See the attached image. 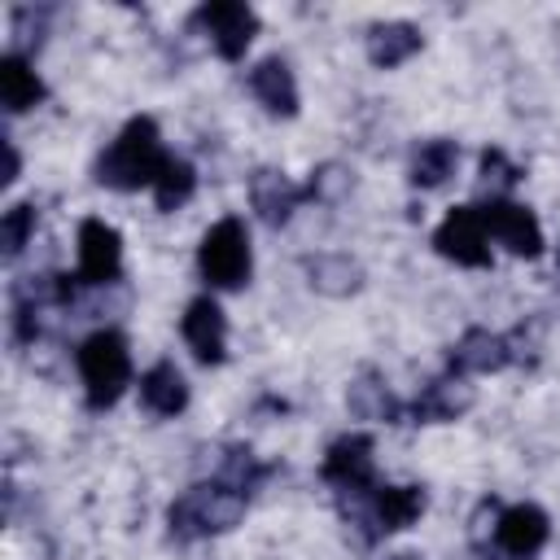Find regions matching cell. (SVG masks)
Returning <instances> with one entry per match:
<instances>
[{
  "mask_svg": "<svg viewBox=\"0 0 560 560\" xmlns=\"http://www.w3.org/2000/svg\"><path fill=\"white\" fill-rule=\"evenodd\" d=\"M319 477L328 486H337V494H350V499H363L372 494L381 481H376V442L368 433H341L328 451H324V464H319Z\"/></svg>",
  "mask_w": 560,
  "mask_h": 560,
  "instance_id": "cell-5",
  "label": "cell"
},
{
  "mask_svg": "<svg viewBox=\"0 0 560 560\" xmlns=\"http://www.w3.org/2000/svg\"><path fill=\"white\" fill-rule=\"evenodd\" d=\"M197 267L214 289H241L254 271V254H249V232L245 219L223 214L219 223H210V232L197 245Z\"/></svg>",
  "mask_w": 560,
  "mask_h": 560,
  "instance_id": "cell-4",
  "label": "cell"
},
{
  "mask_svg": "<svg viewBox=\"0 0 560 560\" xmlns=\"http://www.w3.org/2000/svg\"><path fill=\"white\" fill-rule=\"evenodd\" d=\"M179 332H184L188 350L197 354V363H223L228 359V319H223V306L214 298H192L184 306Z\"/></svg>",
  "mask_w": 560,
  "mask_h": 560,
  "instance_id": "cell-12",
  "label": "cell"
},
{
  "mask_svg": "<svg viewBox=\"0 0 560 560\" xmlns=\"http://www.w3.org/2000/svg\"><path fill=\"white\" fill-rule=\"evenodd\" d=\"M31 236H35V206H31V201L9 206V210L0 214V249H4V258H18Z\"/></svg>",
  "mask_w": 560,
  "mask_h": 560,
  "instance_id": "cell-25",
  "label": "cell"
},
{
  "mask_svg": "<svg viewBox=\"0 0 560 560\" xmlns=\"http://www.w3.org/2000/svg\"><path fill=\"white\" fill-rule=\"evenodd\" d=\"M420 52V26L411 22H376L368 26V61L376 70H394Z\"/></svg>",
  "mask_w": 560,
  "mask_h": 560,
  "instance_id": "cell-19",
  "label": "cell"
},
{
  "mask_svg": "<svg viewBox=\"0 0 560 560\" xmlns=\"http://www.w3.org/2000/svg\"><path fill=\"white\" fill-rule=\"evenodd\" d=\"M122 276V236L105 219L79 223V280L92 289H105Z\"/></svg>",
  "mask_w": 560,
  "mask_h": 560,
  "instance_id": "cell-10",
  "label": "cell"
},
{
  "mask_svg": "<svg viewBox=\"0 0 560 560\" xmlns=\"http://www.w3.org/2000/svg\"><path fill=\"white\" fill-rule=\"evenodd\" d=\"M459 166V144L438 136V140H424L416 153H411V166H407V179L416 188H442Z\"/></svg>",
  "mask_w": 560,
  "mask_h": 560,
  "instance_id": "cell-21",
  "label": "cell"
},
{
  "mask_svg": "<svg viewBox=\"0 0 560 560\" xmlns=\"http://www.w3.org/2000/svg\"><path fill=\"white\" fill-rule=\"evenodd\" d=\"M556 267H560V245H556Z\"/></svg>",
  "mask_w": 560,
  "mask_h": 560,
  "instance_id": "cell-29",
  "label": "cell"
},
{
  "mask_svg": "<svg viewBox=\"0 0 560 560\" xmlns=\"http://www.w3.org/2000/svg\"><path fill=\"white\" fill-rule=\"evenodd\" d=\"M512 359H516L512 337L490 332V328H468V332L451 346V372H459V376H486V372L508 368Z\"/></svg>",
  "mask_w": 560,
  "mask_h": 560,
  "instance_id": "cell-14",
  "label": "cell"
},
{
  "mask_svg": "<svg viewBox=\"0 0 560 560\" xmlns=\"http://www.w3.org/2000/svg\"><path fill=\"white\" fill-rule=\"evenodd\" d=\"M171 153L162 149V131L149 114H136L127 118V127L109 140V149L96 158V179L105 188H118V192H136V188H153L162 162Z\"/></svg>",
  "mask_w": 560,
  "mask_h": 560,
  "instance_id": "cell-1",
  "label": "cell"
},
{
  "mask_svg": "<svg viewBox=\"0 0 560 560\" xmlns=\"http://www.w3.org/2000/svg\"><path fill=\"white\" fill-rule=\"evenodd\" d=\"M18 171H22V158H18V149H13V140H4V175H0V184L9 188V184L18 179Z\"/></svg>",
  "mask_w": 560,
  "mask_h": 560,
  "instance_id": "cell-27",
  "label": "cell"
},
{
  "mask_svg": "<svg viewBox=\"0 0 560 560\" xmlns=\"http://www.w3.org/2000/svg\"><path fill=\"white\" fill-rule=\"evenodd\" d=\"M481 219H486V232L516 258H538L542 254V228L534 219V210H525L521 201L512 197H490L481 206Z\"/></svg>",
  "mask_w": 560,
  "mask_h": 560,
  "instance_id": "cell-9",
  "label": "cell"
},
{
  "mask_svg": "<svg viewBox=\"0 0 560 560\" xmlns=\"http://www.w3.org/2000/svg\"><path fill=\"white\" fill-rule=\"evenodd\" d=\"M350 188H354V175H350L341 162H324V166H315V171H311V179H306V201L337 206Z\"/></svg>",
  "mask_w": 560,
  "mask_h": 560,
  "instance_id": "cell-24",
  "label": "cell"
},
{
  "mask_svg": "<svg viewBox=\"0 0 560 560\" xmlns=\"http://www.w3.org/2000/svg\"><path fill=\"white\" fill-rule=\"evenodd\" d=\"M468 407H472V385H468V376L446 372V376L429 381V385L416 394V402H411L407 411H411L416 424H442V420H459Z\"/></svg>",
  "mask_w": 560,
  "mask_h": 560,
  "instance_id": "cell-15",
  "label": "cell"
},
{
  "mask_svg": "<svg viewBox=\"0 0 560 560\" xmlns=\"http://www.w3.org/2000/svg\"><path fill=\"white\" fill-rule=\"evenodd\" d=\"M302 271L311 280V289L328 293V298H350L363 284V267L350 254H311V258H302Z\"/></svg>",
  "mask_w": 560,
  "mask_h": 560,
  "instance_id": "cell-18",
  "label": "cell"
},
{
  "mask_svg": "<svg viewBox=\"0 0 560 560\" xmlns=\"http://www.w3.org/2000/svg\"><path fill=\"white\" fill-rule=\"evenodd\" d=\"M140 402H144L153 416H179V411L188 407V381H184V372H179L171 359L153 363V368L140 376Z\"/></svg>",
  "mask_w": 560,
  "mask_h": 560,
  "instance_id": "cell-20",
  "label": "cell"
},
{
  "mask_svg": "<svg viewBox=\"0 0 560 560\" xmlns=\"http://www.w3.org/2000/svg\"><path fill=\"white\" fill-rule=\"evenodd\" d=\"M354 521L363 525L368 521V538H381V534H398L407 525L420 521L424 512V490L420 486H376L372 494L354 499Z\"/></svg>",
  "mask_w": 560,
  "mask_h": 560,
  "instance_id": "cell-8",
  "label": "cell"
},
{
  "mask_svg": "<svg viewBox=\"0 0 560 560\" xmlns=\"http://www.w3.org/2000/svg\"><path fill=\"white\" fill-rule=\"evenodd\" d=\"M192 192H197V171H192V162L166 158L162 171H158V179H153V201H158V210L171 214V210H179Z\"/></svg>",
  "mask_w": 560,
  "mask_h": 560,
  "instance_id": "cell-22",
  "label": "cell"
},
{
  "mask_svg": "<svg viewBox=\"0 0 560 560\" xmlns=\"http://www.w3.org/2000/svg\"><path fill=\"white\" fill-rule=\"evenodd\" d=\"M192 22L210 35V44H214V52L223 61H241L245 48L258 35V13L249 4H241V0H210V4H201L192 13Z\"/></svg>",
  "mask_w": 560,
  "mask_h": 560,
  "instance_id": "cell-7",
  "label": "cell"
},
{
  "mask_svg": "<svg viewBox=\"0 0 560 560\" xmlns=\"http://www.w3.org/2000/svg\"><path fill=\"white\" fill-rule=\"evenodd\" d=\"M346 402H350V411L359 416V420H398V402L389 398V389L376 381V376H359L354 385H350V394H346Z\"/></svg>",
  "mask_w": 560,
  "mask_h": 560,
  "instance_id": "cell-23",
  "label": "cell"
},
{
  "mask_svg": "<svg viewBox=\"0 0 560 560\" xmlns=\"http://www.w3.org/2000/svg\"><path fill=\"white\" fill-rule=\"evenodd\" d=\"M44 96H48V88H44V79L35 74V66H31L22 52H4V57H0V101H4V109H9V114H26V109H35Z\"/></svg>",
  "mask_w": 560,
  "mask_h": 560,
  "instance_id": "cell-17",
  "label": "cell"
},
{
  "mask_svg": "<svg viewBox=\"0 0 560 560\" xmlns=\"http://www.w3.org/2000/svg\"><path fill=\"white\" fill-rule=\"evenodd\" d=\"M433 249L459 267H490V232L481 206H451L433 232Z\"/></svg>",
  "mask_w": 560,
  "mask_h": 560,
  "instance_id": "cell-6",
  "label": "cell"
},
{
  "mask_svg": "<svg viewBox=\"0 0 560 560\" xmlns=\"http://www.w3.org/2000/svg\"><path fill=\"white\" fill-rule=\"evenodd\" d=\"M79 376H83V394L88 407H114L122 398V389L131 385V354H127V337L114 328H101L92 337H83L79 354Z\"/></svg>",
  "mask_w": 560,
  "mask_h": 560,
  "instance_id": "cell-3",
  "label": "cell"
},
{
  "mask_svg": "<svg viewBox=\"0 0 560 560\" xmlns=\"http://www.w3.org/2000/svg\"><path fill=\"white\" fill-rule=\"evenodd\" d=\"M516 179H521V166L508 162L503 149H486V153H481V184L490 188V197H499V192L512 188Z\"/></svg>",
  "mask_w": 560,
  "mask_h": 560,
  "instance_id": "cell-26",
  "label": "cell"
},
{
  "mask_svg": "<svg viewBox=\"0 0 560 560\" xmlns=\"http://www.w3.org/2000/svg\"><path fill=\"white\" fill-rule=\"evenodd\" d=\"M245 83H249L254 101H258L271 118H293V114H298V79H293V70H289L284 57H262V61L245 74Z\"/></svg>",
  "mask_w": 560,
  "mask_h": 560,
  "instance_id": "cell-16",
  "label": "cell"
},
{
  "mask_svg": "<svg viewBox=\"0 0 560 560\" xmlns=\"http://www.w3.org/2000/svg\"><path fill=\"white\" fill-rule=\"evenodd\" d=\"M249 508V494L210 477V481H197L188 486L171 508H166V521H171V534L175 538H210V534H228L241 525Z\"/></svg>",
  "mask_w": 560,
  "mask_h": 560,
  "instance_id": "cell-2",
  "label": "cell"
},
{
  "mask_svg": "<svg viewBox=\"0 0 560 560\" xmlns=\"http://www.w3.org/2000/svg\"><path fill=\"white\" fill-rule=\"evenodd\" d=\"M547 538H551V521L534 503H512L494 521V547L512 560H529L534 551H542Z\"/></svg>",
  "mask_w": 560,
  "mask_h": 560,
  "instance_id": "cell-11",
  "label": "cell"
},
{
  "mask_svg": "<svg viewBox=\"0 0 560 560\" xmlns=\"http://www.w3.org/2000/svg\"><path fill=\"white\" fill-rule=\"evenodd\" d=\"M249 201H254V210H258V219L267 223V228H280V223H289L293 219V210L306 201V184H293L284 171H276V166H258L254 175H249Z\"/></svg>",
  "mask_w": 560,
  "mask_h": 560,
  "instance_id": "cell-13",
  "label": "cell"
},
{
  "mask_svg": "<svg viewBox=\"0 0 560 560\" xmlns=\"http://www.w3.org/2000/svg\"><path fill=\"white\" fill-rule=\"evenodd\" d=\"M385 560H420V556H411V551H398V556H385Z\"/></svg>",
  "mask_w": 560,
  "mask_h": 560,
  "instance_id": "cell-28",
  "label": "cell"
}]
</instances>
